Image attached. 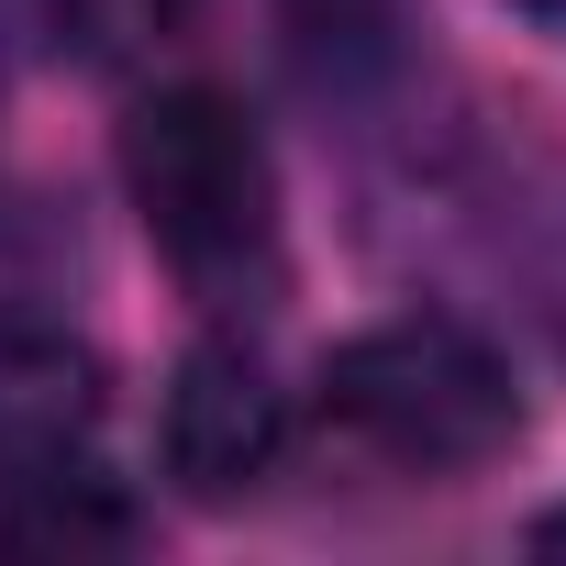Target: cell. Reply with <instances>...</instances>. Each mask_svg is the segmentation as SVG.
I'll return each instance as SVG.
<instances>
[{
  "instance_id": "obj_1",
  "label": "cell",
  "mask_w": 566,
  "mask_h": 566,
  "mask_svg": "<svg viewBox=\"0 0 566 566\" xmlns=\"http://www.w3.org/2000/svg\"><path fill=\"white\" fill-rule=\"evenodd\" d=\"M123 200L189 301H244L277 277V167L233 90H156L123 123Z\"/></svg>"
},
{
  "instance_id": "obj_2",
  "label": "cell",
  "mask_w": 566,
  "mask_h": 566,
  "mask_svg": "<svg viewBox=\"0 0 566 566\" xmlns=\"http://www.w3.org/2000/svg\"><path fill=\"white\" fill-rule=\"evenodd\" d=\"M323 411H334L367 455H389V467H411V478H467V467H489V455L522 444L511 356H500L478 323H455V312H400V323L334 345Z\"/></svg>"
},
{
  "instance_id": "obj_3",
  "label": "cell",
  "mask_w": 566,
  "mask_h": 566,
  "mask_svg": "<svg viewBox=\"0 0 566 566\" xmlns=\"http://www.w3.org/2000/svg\"><path fill=\"white\" fill-rule=\"evenodd\" d=\"M277 444H290V411H277L266 367L244 345H189L167 367V400H156V467L189 489V500H244L266 489Z\"/></svg>"
},
{
  "instance_id": "obj_4",
  "label": "cell",
  "mask_w": 566,
  "mask_h": 566,
  "mask_svg": "<svg viewBox=\"0 0 566 566\" xmlns=\"http://www.w3.org/2000/svg\"><path fill=\"white\" fill-rule=\"evenodd\" d=\"M90 422H101V356L67 323L0 301V489L67 467L90 444Z\"/></svg>"
},
{
  "instance_id": "obj_5",
  "label": "cell",
  "mask_w": 566,
  "mask_h": 566,
  "mask_svg": "<svg viewBox=\"0 0 566 566\" xmlns=\"http://www.w3.org/2000/svg\"><path fill=\"white\" fill-rule=\"evenodd\" d=\"M522 23H544V34H566V0H511Z\"/></svg>"
},
{
  "instance_id": "obj_6",
  "label": "cell",
  "mask_w": 566,
  "mask_h": 566,
  "mask_svg": "<svg viewBox=\"0 0 566 566\" xmlns=\"http://www.w3.org/2000/svg\"><path fill=\"white\" fill-rule=\"evenodd\" d=\"M533 544H566V511H544V522H533Z\"/></svg>"
}]
</instances>
